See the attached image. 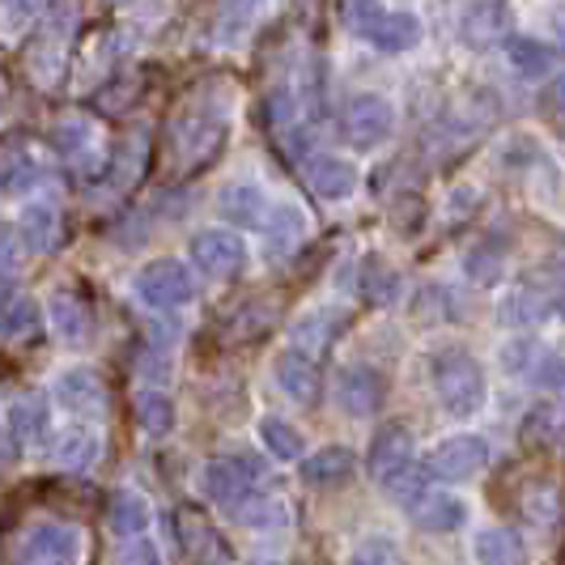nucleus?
Listing matches in <instances>:
<instances>
[{
    "label": "nucleus",
    "mask_w": 565,
    "mask_h": 565,
    "mask_svg": "<svg viewBox=\"0 0 565 565\" xmlns=\"http://www.w3.org/2000/svg\"><path fill=\"white\" fill-rule=\"evenodd\" d=\"M226 145V119L204 107V103H192V107H179L167 124V162L174 174H192V170H204Z\"/></svg>",
    "instance_id": "f257e3e1"
},
{
    "label": "nucleus",
    "mask_w": 565,
    "mask_h": 565,
    "mask_svg": "<svg viewBox=\"0 0 565 565\" xmlns=\"http://www.w3.org/2000/svg\"><path fill=\"white\" fill-rule=\"evenodd\" d=\"M429 383H434V396L438 404L451 413V417H472L484 408L489 396V383H484V370L472 353L463 349H443L429 358Z\"/></svg>",
    "instance_id": "f03ea898"
},
{
    "label": "nucleus",
    "mask_w": 565,
    "mask_h": 565,
    "mask_svg": "<svg viewBox=\"0 0 565 565\" xmlns=\"http://www.w3.org/2000/svg\"><path fill=\"white\" fill-rule=\"evenodd\" d=\"M259 481H264V463L252 455H213L200 468V489L209 502L226 510L230 519H238L243 510L259 498Z\"/></svg>",
    "instance_id": "7ed1b4c3"
},
{
    "label": "nucleus",
    "mask_w": 565,
    "mask_h": 565,
    "mask_svg": "<svg viewBox=\"0 0 565 565\" xmlns=\"http://www.w3.org/2000/svg\"><path fill=\"white\" fill-rule=\"evenodd\" d=\"M349 26L358 30L366 43L379 52H413L422 43V18L413 9H396V4H344Z\"/></svg>",
    "instance_id": "20e7f679"
},
{
    "label": "nucleus",
    "mask_w": 565,
    "mask_h": 565,
    "mask_svg": "<svg viewBox=\"0 0 565 565\" xmlns=\"http://www.w3.org/2000/svg\"><path fill=\"white\" fill-rule=\"evenodd\" d=\"M502 366L514 379H523L527 387H536V392H562L565 387V358L553 344H544V340H510L507 349H502Z\"/></svg>",
    "instance_id": "39448f33"
},
{
    "label": "nucleus",
    "mask_w": 565,
    "mask_h": 565,
    "mask_svg": "<svg viewBox=\"0 0 565 565\" xmlns=\"http://www.w3.org/2000/svg\"><path fill=\"white\" fill-rule=\"evenodd\" d=\"M340 128H344V141L353 149H374V145H383L396 132V111H392V103L383 94H353L344 103Z\"/></svg>",
    "instance_id": "423d86ee"
},
{
    "label": "nucleus",
    "mask_w": 565,
    "mask_h": 565,
    "mask_svg": "<svg viewBox=\"0 0 565 565\" xmlns=\"http://www.w3.org/2000/svg\"><path fill=\"white\" fill-rule=\"evenodd\" d=\"M137 294L153 311H179V307H188L196 298V277L179 259H153L137 277Z\"/></svg>",
    "instance_id": "0eeeda50"
},
{
    "label": "nucleus",
    "mask_w": 565,
    "mask_h": 565,
    "mask_svg": "<svg viewBox=\"0 0 565 565\" xmlns=\"http://www.w3.org/2000/svg\"><path fill=\"white\" fill-rule=\"evenodd\" d=\"M425 468H429L434 477H443V481H468V477H477V472L489 468V443H484L481 434L443 438V443L429 451Z\"/></svg>",
    "instance_id": "6e6552de"
},
{
    "label": "nucleus",
    "mask_w": 565,
    "mask_h": 565,
    "mask_svg": "<svg viewBox=\"0 0 565 565\" xmlns=\"http://www.w3.org/2000/svg\"><path fill=\"white\" fill-rule=\"evenodd\" d=\"M30 565H82V532L68 523H34L22 540Z\"/></svg>",
    "instance_id": "1a4fd4ad"
},
{
    "label": "nucleus",
    "mask_w": 565,
    "mask_h": 565,
    "mask_svg": "<svg viewBox=\"0 0 565 565\" xmlns=\"http://www.w3.org/2000/svg\"><path fill=\"white\" fill-rule=\"evenodd\" d=\"M192 264L204 277L226 281V277H238V268L247 264V247L230 230H200L196 238H192Z\"/></svg>",
    "instance_id": "9d476101"
},
{
    "label": "nucleus",
    "mask_w": 565,
    "mask_h": 565,
    "mask_svg": "<svg viewBox=\"0 0 565 565\" xmlns=\"http://www.w3.org/2000/svg\"><path fill=\"white\" fill-rule=\"evenodd\" d=\"M387 399V379L370 366H344L337 374V404L349 417H370Z\"/></svg>",
    "instance_id": "9b49d317"
},
{
    "label": "nucleus",
    "mask_w": 565,
    "mask_h": 565,
    "mask_svg": "<svg viewBox=\"0 0 565 565\" xmlns=\"http://www.w3.org/2000/svg\"><path fill=\"white\" fill-rule=\"evenodd\" d=\"M47 434H52V413H47V404H43L39 392H30V396L9 404V417H4V438H9L4 455L9 459L18 455V443L22 447H39Z\"/></svg>",
    "instance_id": "f8f14e48"
},
{
    "label": "nucleus",
    "mask_w": 565,
    "mask_h": 565,
    "mask_svg": "<svg viewBox=\"0 0 565 565\" xmlns=\"http://www.w3.org/2000/svg\"><path fill=\"white\" fill-rule=\"evenodd\" d=\"M302 174H307V188H311L319 200H349L358 192V167L344 162V158H332V153H315L302 162Z\"/></svg>",
    "instance_id": "ddd939ff"
},
{
    "label": "nucleus",
    "mask_w": 565,
    "mask_h": 565,
    "mask_svg": "<svg viewBox=\"0 0 565 565\" xmlns=\"http://www.w3.org/2000/svg\"><path fill=\"white\" fill-rule=\"evenodd\" d=\"M56 399L68 413H77V417H103V408H107V387L98 383L94 370L73 366V370H60Z\"/></svg>",
    "instance_id": "4468645a"
},
{
    "label": "nucleus",
    "mask_w": 565,
    "mask_h": 565,
    "mask_svg": "<svg viewBox=\"0 0 565 565\" xmlns=\"http://www.w3.org/2000/svg\"><path fill=\"white\" fill-rule=\"evenodd\" d=\"M408 463H413V434H408L404 425H383V429L374 434L370 455H366L370 477L383 484V481H392L399 468H408Z\"/></svg>",
    "instance_id": "2eb2a0df"
},
{
    "label": "nucleus",
    "mask_w": 565,
    "mask_h": 565,
    "mask_svg": "<svg viewBox=\"0 0 565 565\" xmlns=\"http://www.w3.org/2000/svg\"><path fill=\"white\" fill-rule=\"evenodd\" d=\"M273 374H277L285 396L298 399V404H315L319 392H323L319 387V366H315V358H307L302 349H281L273 358Z\"/></svg>",
    "instance_id": "dca6fc26"
},
{
    "label": "nucleus",
    "mask_w": 565,
    "mask_h": 565,
    "mask_svg": "<svg viewBox=\"0 0 565 565\" xmlns=\"http://www.w3.org/2000/svg\"><path fill=\"white\" fill-rule=\"evenodd\" d=\"M311 234V217L298 209V204H273L268 217H264V247L273 255H289L294 247H302Z\"/></svg>",
    "instance_id": "f3484780"
},
{
    "label": "nucleus",
    "mask_w": 565,
    "mask_h": 565,
    "mask_svg": "<svg viewBox=\"0 0 565 565\" xmlns=\"http://www.w3.org/2000/svg\"><path fill=\"white\" fill-rule=\"evenodd\" d=\"M268 209H273V204L264 200V192H259L255 183H230V188H222V196H217V213H222L234 230L264 226Z\"/></svg>",
    "instance_id": "a211bd4d"
},
{
    "label": "nucleus",
    "mask_w": 565,
    "mask_h": 565,
    "mask_svg": "<svg viewBox=\"0 0 565 565\" xmlns=\"http://www.w3.org/2000/svg\"><path fill=\"white\" fill-rule=\"evenodd\" d=\"M358 472V455L349 447H323L302 459V481L315 484V489H337V484H349Z\"/></svg>",
    "instance_id": "6ab92c4d"
},
{
    "label": "nucleus",
    "mask_w": 565,
    "mask_h": 565,
    "mask_svg": "<svg viewBox=\"0 0 565 565\" xmlns=\"http://www.w3.org/2000/svg\"><path fill=\"white\" fill-rule=\"evenodd\" d=\"M507 30H510L507 4H463L459 9V34L472 47H489V43L507 39Z\"/></svg>",
    "instance_id": "aec40b11"
},
{
    "label": "nucleus",
    "mask_w": 565,
    "mask_h": 565,
    "mask_svg": "<svg viewBox=\"0 0 565 565\" xmlns=\"http://www.w3.org/2000/svg\"><path fill=\"white\" fill-rule=\"evenodd\" d=\"M463 502L455 493H443V489H429L417 507L408 510V519L422 527V532H455L463 523Z\"/></svg>",
    "instance_id": "412c9836"
},
{
    "label": "nucleus",
    "mask_w": 565,
    "mask_h": 565,
    "mask_svg": "<svg viewBox=\"0 0 565 565\" xmlns=\"http://www.w3.org/2000/svg\"><path fill=\"white\" fill-rule=\"evenodd\" d=\"M13 234L22 238V247H26L30 255L52 252V247H56V238H60V213L52 209V204H26Z\"/></svg>",
    "instance_id": "4be33fe9"
},
{
    "label": "nucleus",
    "mask_w": 565,
    "mask_h": 565,
    "mask_svg": "<svg viewBox=\"0 0 565 565\" xmlns=\"http://www.w3.org/2000/svg\"><path fill=\"white\" fill-rule=\"evenodd\" d=\"M149 519H153V510H149V502H145L141 493H132V489L111 493V502H107V527H111L115 536L141 540V532L149 527Z\"/></svg>",
    "instance_id": "5701e85b"
},
{
    "label": "nucleus",
    "mask_w": 565,
    "mask_h": 565,
    "mask_svg": "<svg viewBox=\"0 0 565 565\" xmlns=\"http://www.w3.org/2000/svg\"><path fill=\"white\" fill-rule=\"evenodd\" d=\"M52 328L73 349H82L85 340H89V311H85V302L77 294H64V289L52 294Z\"/></svg>",
    "instance_id": "b1692460"
},
{
    "label": "nucleus",
    "mask_w": 565,
    "mask_h": 565,
    "mask_svg": "<svg viewBox=\"0 0 565 565\" xmlns=\"http://www.w3.org/2000/svg\"><path fill=\"white\" fill-rule=\"evenodd\" d=\"M472 557L477 565H527V553H523V540L507 532V527H484L472 540Z\"/></svg>",
    "instance_id": "393cba45"
},
{
    "label": "nucleus",
    "mask_w": 565,
    "mask_h": 565,
    "mask_svg": "<svg viewBox=\"0 0 565 565\" xmlns=\"http://www.w3.org/2000/svg\"><path fill=\"white\" fill-rule=\"evenodd\" d=\"M340 323H344V315L328 311V307H323V311H307L294 323V349H302L307 358H319V353L332 344Z\"/></svg>",
    "instance_id": "a878e982"
},
{
    "label": "nucleus",
    "mask_w": 565,
    "mask_h": 565,
    "mask_svg": "<svg viewBox=\"0 0 565 565\" xmlns=\"http://www.w3.org/2000/svg\"><path fill=\"white\" fill-rule=\"evenodd\" d=\"M103 451V443H98V434L94 429H64L56 443V468L60 472H85V468H94V459Z\"/></svg>",
    "instance_id": "bb28decb"
},
{
    "label": "nucleus",
    "mask_w": 565,
    "mask_h": 565,
    "mask_svg": "<svg viewBox=\"0 0 565 565\" xmlns=\"http://www.w3.org/2000/svg\"><path fill=\"white\" fill-rule=\"evenodd\" d=\"M132 417L141 425V434L167 438L170 429H174V399H170L167 392L145 387V392H137V399H132Z\"/></svg>",
    "instance_id": "cd10ccee"
},
{
    "label": "nucleus",
    "mask_w": 565,
    "mask_h": 565,
    "mask_svg": "<svg viewBox=\"0 0 565 565\" xmlns=\"http://www.w3.org/2000/svg\"><path fill=\"white\" fill-rule=\"evenodd\" d=\"M0 332H4L9 344H34V340L43 337V311H39V302L34 298H13L4 307Z\"/></svg>",
    "instance_id": "c85d7f7f"
},
{
    "label": "nucleus",
    "mask_w": 565,
    "mask_h": 565,
    "mask_svg": "<svg viewBox=\"0 0 565 565\" xmlns=\"http://www.w3.org/2000/svg\"><path fill=\"white\" fill-rule=\"evenodd\" d=\"M47 137H52V145L60 149L64 162H77V158L89 153V145H94V124L85 115H60Z\"/></svg>",
    "instance_id": "c756f323"
},
{
    "label": "nucleus",
    "mask_w": 565,
    "mask_h": 565,
    "mask_svg": "<svg viewBox=\"0 0 565 565\" xmlns=\"http://www.w3.org/2000/svg\"><path fill=\"white\" fill-rule=\"evenodd\" d=\"M273 319H277V302L252 298V302H243L238 311L230 315L226 340H255V337H264V332L273 328Z\"/></svg>",
    "instance_id": "7c9ffc66"
},
{
    "label": "nucleus",
    "mask_w": 565,
    "mask_h": 565,
    "mask_svg": "<svg viewBox=\"0 0 565 565\" xmlns=\"http://www.w3.org/2000/svg\"><path fill=\"white\" fill-rule=\"evenodd\" d=\"M362 294L374 307H392L399 298V273L383 255H370L366 264H362Z\"/></svg>",
    "instance_id": "2f4dec72"
},
{
    "label": "nucleus",
    "mask_w": 565,
    "mask_h": 565,
    "mask_svg": "<svg viewBox=\"0 0 565 565\" xmlns=\"http://www.w3.org/2000/svg\"><path fill=\"white\" fill-rule=\"evenodd\" d=\"M507 60L514 64L519 77H544L553 64H557V52L540 39H510L507 43Z\"/></svg>",
    "instance_id": "473e14b6"
},
{
    "label": "nucleus",
    "mask_w": 565,
    "mask_h": 565,
    "mask_svg": "<svg viewBox=\"0 0 565 565\" xmlns=\"http://www.w3.org/2000/svg\"><path fill=\"white\" fill-rule=\"evenodd\" d=\"M565 438V413L557 408V404H540V408H532L527 413V422H523V443L527 447H557Z\"/></svg>",
    "instance_id": "72a5a7b5"
},
{
    "label": "nucleus",
    "mask_w": 565,
    "mask_h": 565,
    "mask_svg": "<svg viewBox=\"0 0 565 565\" xmlns=\"http://www.w3.org/2000/svg\"><path fill=\"white\" fill-rule=\"evenodd\" d=\"M174 527H179V540H183V553L188 557H209L217 548V532L209 527V519L200 510L183 507L174 514Z\"/></svg>",
    "instance_id": "f704fd0d"
},
{
    "label": "nucleus",
    "mask_w": 565,
    "mask_h": 565,
    "mask_svg": "<svg viewBox=\"0 0 565 565\" xmlns=\"http://www.w3.org/2000/svg\"><path fill=\"white\" fill-rule=\"evenodd\" d=\"M429 477H434L429 468H422V463H408V468H399L392 481H383V489H387V498H392L396 507L413 510L425 493H429Z\"/></svg>",
    "instance_id": "c9c22d12"
},
{
    "label": "nucleus",
    "mask_w": 565,
    "mask_h": 565,
    "mask_svg": "<svg viewBox=\"0 0 565 565\" xmlns=\"http://www.w3.org/2000/svg\"><path fill=\"white\" fill-rule=\"evenodd\" d=\"M259 443L268 447L273 459H285V463L302 455V434L289 422H281V417H264V422H259Z\"/></svg>",
    "instance_id": "e433bc0d"
},
{
    "label": "nucleus",
    "mask_w": 565,
    "mask_h": 565,
    "mask_svg": "<svg viewBox=\"0 0 565 565\" xmlns=\"http://www.w3.org/2000/svg\"><path fill=\"white\" fill-rule=\"evenodd\" d=\"M544 315H548V302L540 298L536 289H514L502 302V323H510V328H532Z\"/></svg>",
    "instance_id": "4c0bfd02"
},
{
    "label": "nucleus",
    "mask_w": 565,
    "mask_h": 565,
    "mask_svg": "<svg viewBox=\"0 0 565 565\" xmlns=\"http://www.w3.org/2000/svg\"><path fill=\"white\" fill-rule=\"evenodd\" d=\"M557 507H562V498H557V489L548 481H540L527 489V498H523V514L536 523V527H548L553 519H557Z\"/></svg>",
    "instance_id": "58836bf2"
},
{
    "label": "nucleus",
    "mask_w": 565,
    "mask_h": 565,
    "mask_svg": "<svg viewBox=\"0 0 565 565\" xmlns=\"http://www.w3.org/2000/svg\"><path fill=\"white\" fill-rule=\"evenodd\" d=\"M349 565H404V557H399V548L387 536H370L353 548Z\"/></svg>",
    "instance_id": "ea45409f"
},
{
    "label": "nucleus",
    "mask_w": 565,
    "mask_h": 565,
    "mask_svg": "<svg viewBox=\"0 0 565 565\" xmlns=\"http://www.w3.org/2000/svg\"><path fill=\"white\" fill-rule=\"evenodd\" d=\"M540 115H544V124H548L553 132L565 137V73L540 94Z\"/></svg>",
    "instance_id": "a19ab883"
},
{
    "label": "nucleus",
    "mask_w": 565,
    "mask_h": 565,
    "mask_svg": "<svg viewBox=\"0 0 565 565\" xmlns=\"http://www.w3.org/2000/svg\"><path fill=\"white\" fill-rule=\"evenodd\" d=\"M252 13H255L252 4H226V9H217V43H238Z\"/></svg>",
    "instance_id": "79ce46f5"
},
{
    "label": "nucleus",
    "mask_w": 565,
    "mask_h": 565,
    "mask_svg": "<svg viewBox=\"0 0 565 565\" xmlns=\"http://www.w3.org/2000/svg\"><path fill=\"white\" fill-rule=\"evenodd\" d=\"M111 565H162V553L149 544V540H124L115 548Z\"/></svg>",
    "instance_id": "37998d69"
},
{
    "label": "nucleus",
    "mask_w": 565,
    "mask_h": 565,
    "mask_svg": "<svg viewBox=\"0 0 565 565\" xmlns=\"http://www.w3.org/2000/svg\"><path fill=\"white\" fill-rule=\"evenodd\" d=\"M468 277H477L481 285L493 281V277H498V252H489V247L468 252Z\"/></svg>",
    "instance_id": "c03bdc74"
},
{
    "label": "nucleus",
    "mask_w": 565,
    "mask_h": 565,
    "mask_svg": "<svg viewBox=\"0 0 565 565\" xmlns=\"http://www.w3.org/2000/svg\"><path fill=\"white\" fill-rule=\"evenodd\" d=\"M141 374L145 379H170V366L162 362V358H141Z\"/></svg>",
    "instance_id": "a18cd8bd"
},
{
    "label": "nucleus",
    "mask_w": 565,
    "mask_h": 565,
    "mask_svg": "<svg viewBox=\"0 0 565 565\" xmlns=\"http://www.w3.org/2000/svg\"><path fill=\"white\" fill-rule=\"evenodd\" d=\"M557 307H562V315H565V294H562V302H557Z\"/></svg>",
    "instance_id": "49530a36"
},
{
    "label": "nucleus",
    "mask_w": 565,
    "mask_h": 565,
    "mask_svg": "<svg viewBox=\"0 0 565 565\" xmlns=\"http://www.w3.org/2000/svg\"><path fill=\"white\" fill-rule=\"evenodd\" d=\"M252 565H277V562H252Z\"/></svg>",
    "instance_id": "de8ad7c7"
}]
</instances>
